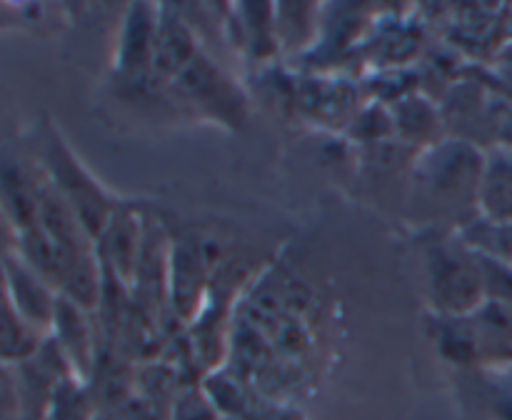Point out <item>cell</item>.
<instances>
[{
	"mask_svg": "<svg viewBox=\"0 0 512 420\" xmlns=\"http://www.w3.org/2000/svg\"><path fill=\"white\" fill-rule=\"evenodd\" d=\"M3 270L5 285H8V303L35 330L48 325L55 315V300L50 295L48 283L18 253L3 258Z\"/></svg>",
	"mask_w": 512,
	"mask_h": 420,
	"instance_id": "cell-2",
	"label": "cell"
},
{
	"mask_svg": "<svg viewBox=\"0 0 512 420\" xmlns=\"http://www.w3.org/2000/svg\"><path fill=\"white\" fill-rule=\"evenodd\" d=\"M483 245L490 250V253L498 255V258H503V260H508V263L512 265V220L510 223L498 225V228H490L488 233H485Z\"/></svg>",
	"mask_w": 512,
	"mask_h": 420,
	"instance_id": "cell-5",
	"label": "cell"
},
{
	"mask_svg": "<svg viewBox=\"0 0 512 420\" xmlns=\"http://www.w3.org/2000/svg\"><path fill=\"white\" fill-rule=\"evenodd\" d=\"M45 148H48V165L55 178L53 188L73 208L83 228L98 230L100 223H103V200H100L98 188L85 178L83 170L78 168V163L70 158L65 145L55 135H50Z\"/></svg>",
	"mask_w": 512,
	"mask_h": 420,
	"instance_id": "cell-1",
	"label": "cell"
},
{
	"mask_svg": "<svg viewBox=\"0 0 512 420\" xmlns=\"http://www.w3.org/2000/svg\"><path fill=\"white\" fill-rule=\"evenodd\" d=\"M18 240H20V230L15 228L10 215L0 208V260L18 253Z\"/></svg>",
	"mask_w": 512,
	"mask_h": 420,
	"instance_id": "cell-6",
	"label": "cell"
},
{
	"mask_svg": "<svg viewBox=\"0 0 512 420\" xmlns=\"http://www.w3.org/2000/svg\"><path fill=\"white\" fill-rule=\"evenodd\" d=\"M8 303V285H5V270L3 260H0V305Z\"/></svg>",
	"mask_w": 512,
	"mask_h": 420,
	"instance_id": "cell-8",
	"label": "cell"
},
{
	"mask_svg": "<svg viewBox=\"0 0 512 420\" xmlns=\"http://www.w3.org/2000/svg\"><path fill=\"white\" fill-rule=\"evenodd\" d=\"M40 188L23 165L10 155H0V208L10 215L20 233L38 225Z\"/></svg>",
	"mask_w": 512,
	"mask_h": 420,
	"instance_id": "cell-3",
	"label": "cell"
},
{
	"mask_svg": "<svg viewBox=\"0 0 512 420\" xmlns=\"http://www.w3.org/2000/svg\"><path fill=\"white\" fill-rule=\"evenodd\" d=\"M38 350V333L10 303L0 305V365L28 363Z\"/></svg>",
	"mask_w": 512,
	"mask_h": 420,
	"instance_id": "cell-4",
	"label": "cell"
},
{
	"mask_svg": "<svg viewBox=\"0 0 512 420\" xmlns=\"http://www.w3.org/2000/svg\"><path fill=\"white\" fill-rule=\"evenodd\" d=\"M10 408H13V398H10V390L5 388V383L0 380V420L8 418Z\"/></svg>",
	"mask_w": 512,
	"mask_h": 420,
	"instance_id": "cell-7",
	"label": "cell"
}]
</instances>
